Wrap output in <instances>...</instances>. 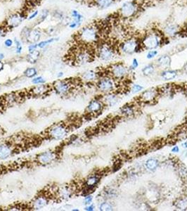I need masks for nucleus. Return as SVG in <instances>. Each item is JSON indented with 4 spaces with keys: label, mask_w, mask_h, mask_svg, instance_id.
<instances>
[{
    "label": "nucleus",
    "mask_w": 187,
    "mask_h": 211,
    "mask_svg": "<svg viewBox=\"0 0 187 211\" xmlns=\"http://www.w3.org/2000/svg\"><path fill=\"white\" fill-rule=\"evenodd\" d=\"M143 49L146 50L158 49L165 44V41L169 39L166 38L161 30L156 29L150 30L142 35L140 38Z\"/></svg>",
    "instance_id": "obj_1"
},
{
    "label": "nucleus",
    "mask_w": 187,
    "mask_h": 211,
    "mask_svg": "<svg viewBox=\"0 0 187 211\" xmlns=\"http://www.w3.org/2000/svg\"><path fill=\"white\" fill-rule=\"evenodd\" d=\"M77 40L84 45H97L100 40L99 28L95 24H89L85 26L77 33Z\"/></svg>",
    "instance_id": "obj_2"
},
{
    "label": "nucleus",
    "mask_w": 187,
    "mask_h": 211,
    "mask_svg": "<svg viewBox=\"0 0 187 211\" xmlns=\"http://www.w3.org/2000/svg\"><path fill=\"white\" fill-rule=\"evenodd\" d=\"M75 48L71 54L72 63L77 66H82L92 62L94 58L95 51L91 50L87 45Z\"/></svg>",
    "instance_id": "obj_3"
},
{
    "label": "nucleus",
    "mask_w": 187,
    "mask_h": 211,
    "mask_svg": "<svg viewBox=\"0 0 187 211\" xmlns=\"http://www.w3.org/2000/svg\"><path fill=\"white\" fill-rule=\"evenodd\" d=\"M144 50L141 42V40L139 37H126L121 40L118 45V51L120 53L126 55L139 53Z\"/></svg>",
    "instance_id": "obj_4"
},
{
    "label": "nucleus",
    "mask_w": 187,
    "mask_h": 211,
    "mask_svg": "<svg viewBox=\"0 0 187 211\" xmlns=\"http://www.w3.org/2000/svg\"><path fill=\"white\" fill-rule=\"evenodd\" d=\"M97 45L95 54L101 61H111L115 59L118 49L114 47L113 45L106 42H99Z\"/></svg>",
    "instance_id": "obj_5"
},
{
    "label": "nucleus",
    "mask_w": 187,
    "mask_h": 211,
    "mask_svg": "<svg viewBox=\"0 0 187 211\" xmlns=\"http://www.w3.org/2000/svg\"><path fill=\"white\" fill-rule=\"evenodd\" d=\"M140 11V4L137 0L124 2L118 10L120 16L123 19H131L137 16Z\"/></svg>",
    "instance_id": "obj_6"
},
{
    "label": "nucleus",
    "mask_w": 187,
    "mask_h": 211,
    "mask_svg": "<svg viewBox=\"0 0 187 211\" xmlns=\"http://www.w3.org/2000/svg\"><path fill=\"white\" fill-rule=\"evenodd\" d=\"M108 75L114 79L122 80L125 78L129 75L130 70L123 63H115L111 65L108 68Z\"/></svg>",
    "instance_id": "obj_7"
},
{
    "label": "nucleus",
    "mask_w": 187,
    "mask_h": 211,
    "mask_svg": "<svg viewBox=\"0 0 187 211\" xmlns=\"http://www.w3.org/2000/svg\"><path fill=\"white\" fill-rule=\"evenodd\" d=\"M161 31L166 38L173 39L180 35L182 28L178 23L174 21H170L165 23Z\"/></svg>",
    "instance_id": "obj_8"
},
{
    "label": "nucleus",
    "mask_w": 187,
    "mask_h": 211,
    "mask_svg": "<svg viewBox=\"0 0 187 211\" xmlns=\"http://www.w3.org/2000/svg\"><path fill=\"white\" fill-rule=\"evenodd\" d=\"M27 19V15L23 12H15L10 14L5 21V26L7 29H14L22 24V23Z\"/></svg>",
    "instance_id": "obj_9"
},
{
    "label": "nucleus",
    "mask_w": 187,
    "mask_h": 211,
    "mask_svg": "<svg viewBox=\"0 0 187 211\" xmlns=\"http://www.w3.org/2000/svg\"><path fill=\"white\" fill-rule=\"evenodd\" d=\"M67 134V128L63 123L55 124L47 130V135L54 139H61Z\"/></svg>",
    "instance_id": "obj_10"
},
{
    "label": "nucleus",
    "mask_w": 187,
    "mask_h": 211,
    "mask_svg": "<svg viewBox=\"0 0 187 211\" xmlns=\"http://www.w3.org/2000/svg\"><path fill=\"white\" fill-rule=\"evenodd\" d=\"M98 89L104 92H111L114 90L115 87V82H114V78L110 75H105L101 76L97 82Z\"/></svg>",
    "instance_id": "obj_11"
},
{
    "label": "nucleus",
    "mask_w": 187,
    "mask_h": 211,
    "mask_svg": "<svg viewBox=\"0 0 187 211\" xmlns=\"http://www.w3.org/2000/svg\"><path fill=\"white\" fill-rule=\"evenodd\" d=\"M71 80H57L54 83V90L61 95H64L71 89Z\"/></svg>",
    "instance_id": "obj_12"
},
{
    "label": "nucleus",
    "mask_w": 187,
    "mask_h": 211,
    "mask_svg": "<svg viewBox=\"0 0 187 211\" xmlns=\"http://www.w3.org/2000/svg\"><path fill=\"white\" fill-rule=\"evenodd\" d=\"M42 35V31L39 28H30V32L28 33L26 39H25V41L30 44L37 43L41 40Z\"/></svg>",
    "instance_id": "obj_13"
},
{
    "label": "nucleus",
    "mask_w": 187,
    "mask_h": 211,
    "mask_svg": "<svg viewBox=\"0 0 187 211\" xmlns=\"http://www.w3.org/2000/svg\"><path fill=\"white\" fill-rule=\"evenodd\" d=\"M56 158V153L54 152H46L39 155L37 158V162L41 165H47L52 163Z\"/></svg>",
    "instance_id": "obj_14"
},
{
    "label": "nucleus",
    "mask_w": 187,
    "mask_h": 211,
    "mask_svg": "<svg viewBox=\"0 0 187 211\" xmlns=\"http://www.w3.org/2000/svg\"><path fill=\"white\" fill-rule=\"evenodd\" d=\"M103 103L99 100H94L91 101L87 108V111L89 115H96L100 113L103 110Z\"/></svg>",
    "instance_id": "obj_15"
},
{
    "label": "nucleus",
    "mask_w": 187,
    "mask_h": 211,
    "mask_svg": "<svg viewBox=\"0 0 187 211\" xmlns=\"http://www.w3.org/2000/svg\"><path fill=\"white\" fill-rule=\"evenodd\" d=\"M171 63H172V59H171L170 56L168 54H163L157 59L155 65L163 70H165L170 68Z\"/></svg>",
    "instance_id": "obj_16"
},
{
    "label": "nucleus",
    "mask_w": 187,
    "mask_h": 211,
    "mask_svg": "<svg viewBox=\"0 0 187 211\" xmlns=\"http://www.w3.org/2000/svg\"><path fill=\"white\" fill-rule=\"evenodd\" d=\"M158 93H159L158 90H155V89L146 90L140 95L139 98L141 102H152L155 101Z\"/></svg>",
    "instance_id": "obj_17"
},
{
    "label": "nucleus",
    "mask_w": 187,
    "mask_h": 211,
    "mask_svg": "<svg viewBox=\"0 0 187 211\" xmlns=\"http://www.w3.org/2000/svg\"><path fill=\"white\" fill-rule=\"evenodd\" d=\"M13 153L12 147L9 144H0V160H4L9 158Z\"/></svg>",
    "instance_id": "obj_18"
},
{
    "label": "nucleus",
    "mask_w": 187,
    "mask_h": 211,
    "mask_svg": "<svg viewBox=\"0 0 187 211\" xmlns=\"http://www.w3.org/2000/svg\"><path fill=\"white\" fill-rule=\"evenodd\" d=\"M120 113L122 115L127 118L133 116L136 113V109L134 104L127 103L126 105L123 106L120 109Z\"/></svg>",
    "instance_id": "obj_19"
},
{
    "label": "nucleus",
    "mask_w": 187,
    "mask_h": 211,
    "mask_svg": "<svg viewBox=\"0 0 187 211\" xmlns=\"http://www.w3.org/2000/svg\"><path fill=\"white\" fill-rule=\"evenodd\" d=\"M48 204V200L46 197L44 196H40L37 197L33 200L32 204V208L35 210H39L46 206Z\"/></svg>",
    "instance_id": "obj_20"
},
{
    "label": "nucleus",
    "mask_w": 187,
    "mask_h": 211,
    "mask_svg": "<svg viewBox=\"0 0 187 211\" xmlns=\"http://www.w3.org/2000/svg\"><path fill=\"white\" fill-rule=\"evenodd\" d=\"M117 0H93L94 4L100 9H106L112 7Z\"/></svg>",
    "instance_id": "obj_21"
},
{
    "label": "nucleus",
    "mask_w": 187,
    "mask_h": 211,
    "mask_svg": "<svg viewBox=\"0 0 187 211\" xmlns=\"http://www.w3.org/2000/svg\"><path fill=\"white\" fill-rule=\"evenodd\" d=\"M178 71L170 68L163 70L160 73V77L165 80H172L177 76Z\"/></svg>",
    "instance_id": "obj_22"
},
{
    "label": "nucleus",
    "mask_w": 187,
    "mask_h": 211,
    "mask_svg": "<svg viewBox=\"0 0 187 211\" xmlns=\"http://www.w3.org/2000/svg\"><path fill=\"white\" fill-rule=\"evenodd\" d=\"M99 181L100 176L98 175V174H93V175H91L89 178H88L87 179L86 182H85V187L94 189L95 187L97 185Z\"/></svg>",
    "instance_id": "obj_23"
},
{
    "label": "nucleus",
    "mask_w": 187,
    "mask_h": 211,
    "mask_svg": "<svg viewBox=\"0 0 187 211\" xmlns=\"http://www.w3.org/2000/svg\"><path fill=\"white\" fill-rule=\"evenodd\" d=\"M71 17L72 21L76 23L79 27L82 25L83 20H84V15L82 14H80L76 9L72 10L71 12Z\"/></svg>",
    "instance_id": "obj_24"
},
{
    "label": "nucleus",
    "mask_w": 187,
    "mask_h": 211,
    "mask_svg": "<svg viewBox=\"0 0 187 211\" xmlns=\"http://www.w3.org/2000/svg\"><path fill=\"white\" fill-rule=\"evenodd\" d=\"M99 77V73L94 70H87L82 75V78L88 82H92L97 80Z\"/></svg>",
    "instance_id": "obj_25"
},
{
    "label": "nucleus",
    "mask_w": 187,
    "mask_h": 211,
    "mask_svg": "<svg viewBox=\"0 0 187 211\" xmlns=\"http://www.w3.org/2000/svg\"><path fill=\"white\" fill-rule=\"evenodd\" d=\"M155 69H156V65L155 64H149L143 68L141 72L144 76H150L154 73Z\"/></svg>",
    "instance_id": "obj_26"
},
{
    "label": "nucleus",
    "mask_w": 187,
    "mask_h": 211,
    "mask_svg": "<svg viewBox=\"0 0 187 211\" xmlns=\"http://www.w3.org/2000/svg\"><path fill=\"white\" fill-rule=\"evenodd\" d=\"M48 87L45 85H41L34 87L32 90V93L35 96H41L48 92Z\"/></svg>",
    "instance_id": "obj_27"
},
{
    "label": "nucleus",
    "mask_w": 187,
    "mask_h": 211,
    "mask_svg": "<svg viewBox=\"0 0 187 211\" xmlns=\"http://www.w3.org/2000/svg\"><path fill=\"white\" fill-rule=\"evenodd\" d=\"M158 165H159V161L155 158H150L147 160L145 163V166L150 171H154L155 170Z\"/></svg>",
    "instance_id": "obj_28"
},
{
    "label": "nucleus",
    "mask_w": 187,
    "mask_h": 211,
    "mask_svg": "<svg viewBox=\"0 0 187 211\" xmlns=\"http://www.w3.org/2000/svg\"><path fill=\"white\" fill-rule=\"evenodd\" d=\"M72 194V191L69 187H64L59 190V196L63 199H68Z\"/></svg>",
    "instance_id": "obj_29"
},
{
    "label": "nucleus",
    "mask_w": 187,
    "mask_h": 211,
    "mask_svg": "<svg viewBox=\"0 0 187 211\" xmlns=\"http://www.w3.org/2000/svg\"><path fill=\"white\" fill-rule=\"evenodd\" d=\"M40 56V51H38L37 49V50L34 51L33 52H30V53L28 54L27 61L29 62L30 64H34L37 61Z\"/></svg>",
    "instance_id": "obj_30"
},
{
    "label": "nucleus",
    "mask_w": 187,
    "mask_h": 211,
    "mask_svg": "<svg viewBox=\"0 0 187 211\" xmlns=\"http://www.w3.org/2000/svg\"><path fill=\"white\" fill-rule=\"evenodd\" d=\"M59 39V37H50L49 39H47V40L40 41V42H37L38 49H44V48H45L47 46L50 45L51 44L54 43V42L58 41Z\"/></svg>",
    "instance_id": "obj_31"
},
{
    "label": "nucleus",
    "mask_w": 187,
    "mask_h": 211,
    "mask_svg": "<svg viewBox=\"0 0 187 211\" xmlns=\"http://www.w3.org/2000/svg\"><path fill=\"white\" fill-rule=\"evenodd\" d=\"M176 169H177L178 174L183 179H187V169L182 163H179L176 165Z\"/></svg>",
    "instance_id": "obj_32"
},
{
    "label": "nucleus",
    "mask_w": 187,
    "mask_h": 211,
    "mask_svg": "<svg viewBox=\"0 0 187 211\" xmlns=\"http://www.w3.org/2000/svg\"><path fill=\"white\" fill-rule=\"evenodd\" d=\"M175 206L180 210H186L187 208V198H182L176 200Z\"/></svg>",
    "instance_id": "obj_33"
},
{
    "label": "nucleus",
    "mask_w": 187,
    "mask_h": 211,
    "mask_svg": "<svg viewBox=\"0 0 187 211\" xmlns=\"http://www.w3.org/2000/svg\"><path fill=\"white\" fill-rule=\"evenodd\" d=\"M104 102L106 103L109 106H113L118 102V99L115 95H107L104 98Z\"/></svg>",
    "instance_id": "obj_34"
},
{
    "label": "nucleus",
    "mask_w": 187,
    "mask_h": 211,
    "mask_svg": "<svg viewBox=\"0 0 187 211\" xmlns=\"http://www.w3.org/2000/svg\"><path fill=\"white\" fill-rule=\"evenodd\" d=\"M49 15V11L48 9H43L41 13L39 14V19L37 21V25L40 24V23L45 22L46 19H47V17Z\"/></svg>",
    "instance_id": "obj_35"
},
{
    "label": "nucleus",
    "mask_w": 187,
    "mask_h": 211,
    "mask_svg": "<svg viewBox=\"0 0 187 211\" xmlns=\"http://www.w3.org/2000/svg\"><path fill=\"white\" fill-rule=\"evenodd\" d=\"M37 74V71L35 68H28L24 71L25 76L28 77H34Z\"/></svg>",
    "instance_id": "obj_36"
},
{
    "label": "nucleus",
    "mask_w": 187,
    "mask_h": 211,
    "mask_svg": "<svg viewBox=\"0 0 187 211\" xmlns=\"http://www.w3.org/2000/svg\"><path fill=\"white\" fill-rule=\"evenodd\" d=\"M14 43H15V53H16L17 54H20L23 51V45H22L21 42L15 38L14 40Z\"/></svg>",
    "instance_id": "obj_37"
},
{
    "label": "nucleus",
    "mask_w": 187,
    "mask_h": 211,
    "mask_svg": "<svg viewBox=\"0 0 187 211\" xmlns=\"http://www.w3.org/2000/svg\"><path fill=\"white\" fill-rule=\"evenodd\" d=\"M53 16L54 19H56L59 20H61V21H63V20H66V17L65 16L64 14L61 11H55L53 14Z\"/></svg>",
    "instance_id": "obj_38"
},
{
    "label": "nucleus",
    "mask_w": 187,
    "mask_h": 211,
    "mask_svg": "<svg viewBox=\"0 0 187 211\" xmlns=\"http://www.w3.org/2000/svg\"><path fill=\"white\" fill-rule=\"evenodd\" d=\"M99 210L101 211L113 210V206H112V205H111V204H109V203L104 202V203H102V204L100 205Z\"/></svg>",
    "instance_id": "obj_39"
},
{
    "label": "nucleus",
    "mask_w": 187,
    "mask_h": 211,
    "mask_svg": "<svg viewBox=\"0 0 187 211\" xmlns=\"http://www.w3.org/2000/svg\"><path fill=\"white\" fill-rule=\"evenodd\" d=\"M149 51L146 54V59L149 60H151L155 58L158 55V51L157 49H151V50H148Z\"/></svg>",
    "instance_id": "obj_40"
},
{
    "label": "nucleus",
    "mask_w": 187,
    "mask_h": 211,
    "mask_svg": "<svg viewBox=\"0 0 187 211\" xmlns=\"http://www.w3.org/2000/svg\"><path fill=\"white\" fill-rule=\"evenodd\" d=\"M139 66V62L138 61V59L136 58H134L133 59H132L131 66H129V69L130 71H134V70H136Z\"/></svg>",
    "instance_id": "obj_41"
},
{
    "label": "nucleus",
    "mask_w": 187,
    "mask_h": 211,
    "mask_svg": "<svg viewBox=\"0 0 187 211\" xmlns=\"http://www.w3.org/2000/svg\"><path fill=\"white\" fill-rule=\"evenodd\" d=\"M104 192H105V196L108 198H113L114 196H117L116 191L113 189H108Z\"/></svg>",
    "instance_id": "obj_42"
},
{
    "label": "nucleus",
    "mask_w": 187,
    "mask_h": 211,
    "mask_svg": "<svg viewBox=\"0 0 187 211\" xmlns=\"http://www.w3.org/2000/svg\"><path fill=\"white\" fill-rule=\"evenodd\" d=\"M39 14H40V11H38V10H34L33 11H32V13L29 15H28L27 16V19L28 20H32L33 19H35L37 18Z\"/></svg>",
    "instance_id": "obj_43"
},
{
    "label": "nucleus",
    "mask_w": 187,
    "mask_h": 211,
    "mask_svg": "<svg viewBox=\"0 0 187 211\" xmlns=\"http://www.w3.org/2000/svg\"><path fill=\"white\" fill-rule=\"evenodd\" d=\"M32 82L33 84H43V83L45 82V79L43 77L41 76H39V77H34Z\"/></svg>",
    "instance_id": "obj_44"
},
{
    "label": "nucleus",
    "mask_w": 187,
    "mask_h": 211,
    "mask_svg": "<svg viewBox=\"0 0 187 211\" xmlns=\"http://www.w3.org/2000/svg\"><path fill=\"white\" fill-rule=\"evenodd\" d=\"M7 28L5 25H0V39L4 37L7 33Z\"/></svg>",
    "instance_id": "obj_45"
},
{
    "label": "nucleus",
    "mask_w": 187,
    "mask_h": 211,
    "mask_svg": "<svg viewBox=\"0 0 187 211\" xmlns=\"http://www.w3.org/2000/svg\"><path fill=\"white\" fill-rule=\"evenodd\" d=\"M37 49H38L37 43H31L28 46V52H29V53L35 51V50H37Z\"/></svg>",
    "instance_id": "obj_46"
},
{
    "label": "nucleus",
    "mask_w": 187,
    "mask_h": 211,
    "mask_svg": "<svg viewBox=\"0 0 187 211\" xmlns=\"http://www.w3.org/2000/svg\"><path fill=\"white\" fill-rule=\"evenodd\" d=\"M122 167V162L120 160H118L117 161H115V163L113 164V172H116L119 170V169H120Z\"/></svg>",
    "instance_id": "obj_47"
},
{
    "label": "nucleus",
    "mask_w": 187,
    "mask_h": 211,
    "mask_svg": "<svg viewBox=\"0 0 187 211\" xmlns=\"http://www.w3.org/2000/svg\"><path fill=\"white\" fill-rule=\"evenodd\" d=\"M143 90V87L140 85L138 84H135L132 87V92L133 93H137L139 92L140 91Z\"/></svg>",
    "instance_id": "obj_48"
},
{
    "label": "nucleus",
    "mask_w": 187,
    "mask_h": 211,
    "mask_svg": "<svg viewBox=\"0 0 187 211\" xmlns=\"http://www.w3.org/2000/svg\"><path fill=\"white\" fill-rule=\"evenodd\" d=\"M14 42L13 41V40H11V39H10V38H8L7 39V40H5L4 45L7 48H11L12 47L13 45H14Z\"/></svg>",
    "instance_id": "obj_49"
},
{
    "label": "nucleus",
    "mask_w": 187,
    "mask_h": 211,
    "mask_svg": "<svg viewBox=\"0 0 187 211\" xmlns=\"http://www.w3.org/2000/svg\"><path fill=\"white\" fill-rule=\"evenodd\" d=\"M92 201V196H87L85 199V204L89 205Z\"/></svg>",
    "instance_id": "obj_50"
},
{
    "label": "nucleus",
    "mask_w": 187,
    "mask_h": 211,
    "mask_svg": "<svg viewBox=\"0 0 187 211\" xmlns=\"http://www.w3.org/2000/svg\"><path fill=\"white\" fill-rule=\"evenodd\" d=\"M54 31H55V29H54V28H49L48 30H46V32H47L48 35H52Z\"/></svg>",
    "instance_id": "obj_51"
},
{
    "label": "nucleus",
    "mask_w": 187,
    "mask_h": 211,
    "mask_svg": "<svg viewBox=\"0 0 187 211\" xmlns=\"http://www.w3.org/2000/svg\"><path fill=\"white\" fill-rule=\"evenodd\" d=\"M172 152L173 153L180 152V148H179V147H177V146H175V147H174L172 148Z\"/></svg>",
    "instance_id": "obj_52"
},
{
    "label": "nucleus",
    "mask_w": 187,
    "mask_h": 211,
    "mask_svg": "<svg viewBox=\"0 0 187 211\" xmlns=\"http://www.w3.org/2000/svg\"><path fill=\"white\" fill-rule=\"evenodd\" d=\"M94 209V206L93 205H89V206H87L85 208V210H87V211H92Z\"/></svg>",
    "instance_id": "obj_53"
},
{
    "label": "nucleus",
    "mask_w": 187,
    "mask_h": 211,
    "mask_svg": "<svg viewBox=\"0 0 187 211\" xmlns=\"http://www.w3.org/2000/svg\"><path fill=\"white\" fill-rule=\"evenodd\" d=\"M4 69V64L2 63V61H0V72Z\"/></svg>",
    "instance_id": "obj_54"
},
{
    "label": "nucleus",
    "mask_w": 187,
    "mask_h": 211,
    "mask_svg": "<svg viewBox=\"0 0 187 211\" xmlns=\"http://www.w3.org/2000/svg\"><path fill=\"white\" fill-rule=\"evenodd\" d=\"M5 55L4 53H0V61H2L4 59Z\"/></svg>",
    "instance_id": "obj_55"
},
{
    "label": "nucleus",
    "mask_w": 187,
    "mask_h": 211,
    "mask_svg": "<svg viewBox=\"0 0 187 211\" xmlns=\"http://www.w3.org/2000/svg\"><path fill=\"white\" fill-rule=\"evenodd\" d=\"M184 73H185L186 74H187V63L184 65Z\"/></svg>",
    "instance_id": "obj_56"
},
{
    "label": "nucleus",
    "mask_w": 187,
    "mask_h": 211,
    "mask_svg": "<svg viewBox=\"0 0 187 211\" xmlns=\"http://www.w3.org/2000/svg\"><path fill=\"white\" fill-rule=\"evenodd\" d=\"M63 72H60V73H59L58 75H57V77H58L59 78H60V77H61L62 76H63Z\"/></svg>",
    "instance_id": "obj_57"
},
{
    "label": "nucleus",
    "mask_w": 187,
    "mask_h": 211,
    "mask_svg": "<svg viewBox=\"0 0 187 211\" xmlns=\"http://www.w3.org/2000/svg\"><path fill=\"white\" fill-rule=\"evenodd\" d=\"M182 147L184 148H187V142H184L183 144H182Z\"/></svg>",
    "instance_id": "obj_58"
},
{
    "label": "nucleus",
    "mask_w": 187,
    "mask_h": 211,
    "mask_svg": "<svg viewBox=\"0 0 187 211\" xmlns=\"http://www.w3.org/2000/svg\"><path fill=\"white\" fill-rule=\"evenodd\" d=\"M3 103H4L3 101H2L1 99H0V109H1V108L3 106Z\"/></svg>",
    "instance_id": "obj_59"
},
{
    "label": "nucleus",
    "mask_w": 187,
    "mask_h": 211,
    "mask_svg": "<svg viewBox=\"0 0 187 211\" xmlns=\"http://www.w3.org/2000/svg\"><path fill=\"white\" fill-rule=\"evenodd\" d=\"M184 30H186V32L187 33V21H186V23H185V27H184Z\"/></svg>",
    "instance_id": "obj_60"
},
{
    "label": "nucleus",
    "mask_w": 187,
    "mask_h": 211,
    "mask_svg": "<svg viewBox=\"0 0 187 211\" xmlns=\"http://www.w3.org/2000/svg\"><path fill=\"white\" fill-rule=\"evenodd\" d=\"M77 2H87V1H89V0H77Z\"/></svg>",
    "instance_id": "obj_61"
},
{
    "label": "nucleus",
    "mask_w": 187,
    "mask_h": 211,
    "mask_svg": "<svg viewBox=\"0 0 187 211\" xmlns=\"http://www.w3.org/2000/svg\"><path fill=\"white\" fill-rule=\"evenodd\" d=\"M37 1H39V2H41V1H44V0H37Z\"/></svg>",
    "instance_id": "obj_62"
},
{
    "label": "nucleus",
    "mask_w": 187,
    "mask_h": 211,
    "mask_svg": "<svg viewBox=\"0 0 187 211\" xmlns=\"http://www.w3.org/2000/svg\"><path fill=\"white\" fill-rule=\"evenodd\" d=\"M186 92H187V86H186Z\"/></svg>",
    "instance_id": "obj_63"
}]
</instances>
